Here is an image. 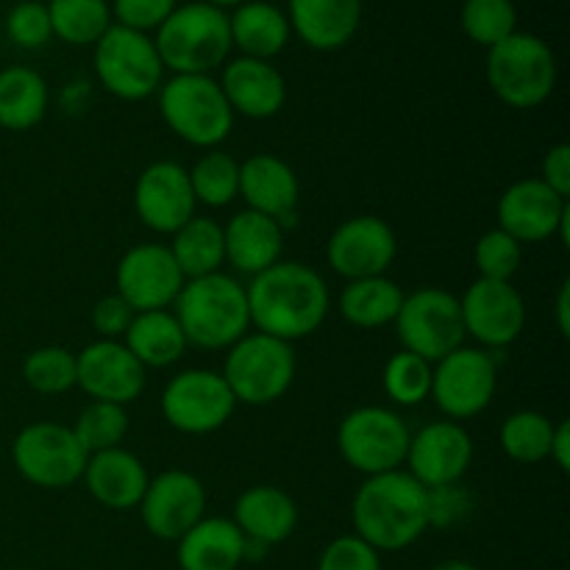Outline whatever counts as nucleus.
<instances>
[{
	"label": "nucleus",
	"instance_id": "46",
	"mask_svg": "<svg viewBox=\"0 0 570 570\" xmlns=\"http://www.w3.org/2000/svg\"><path fill=\"white\" fill-rule=\"evenodd\" d=\"M540 181L546 184V187L554 189L560 198L568 200L570 195V145L560 142L554 145V148H549V154H546L543 159V178Z\"/></svg>",
	"mask_w": 570,
	"mask_h": 570
},
{
	"label": "nucleus",
	"instance_id": "25",
	"mask_svg": "<svg viewBox=\"0 0 570 570\" xmlns=\"http://www.w3.org/2000/svg\"><path fill=\"white\" fill-rule=\"evenodd\" d=\"M83 482L98 504L109 510H134L148 490V471L142 462L126 449L98 451L87 460Z\"/></svg>",
	"mask_w": 570,
	"mask_h": 570
},
{
	"label": "nucleus",
	"instance_id": "13",
	"mask_svg": "<svg viewBox=\"0 0 570 570\" xmlns=\"http://www.w3.org/2000/svg\"><path fill=\"white\" fill-rule=\"evenodd\" d=\"M234 401L226 379L215 371H184L161 393V415L181 434H209L226 426Z\"/></svg>",
	"mask_w": 570,
	"mask_h": 570
},
{
	"label": "nucleus",
	"instance_id": "29",
	"mask_svg": "<svg viewBox=\"0 0 570 570\" xmlns=\"http://www.w3.org/2000/svg\"><path fill=\"white\" fill-rule=\"evenodd\" d=\"M228 28H232V45H237L248 59L262 61H271L273 56L282 53L293 33L287 14L267 0H248L237 6L234 14H228Z\"/></svg>",
	"mask_w": 570,
	"mask_h": 570
},
{
	"label": "nucleus",
	"instance_id": "35",
	"mask_svg": "<svg viewBox=\"0 0 570 570\" xmlns=\"http://www.w3.org/2000/svg\"><path fill=\"white\" fill-rule=\"evenodd\" d=\"M551 438H554V423L532 410L515 412L501 426V449L521 465H538L549 460Z\"/></svg>",
	"mask_w": 570,
	"mask_h": 570
},
{
	"label": "nucleus",
	"instance_id": "36",
	"mask_svg": "<svg viewBox=\"0 0 570 570\" xmlns=\"http://www.w3.org/2000/svg\"><path fill=\"white\" fill-rule=\"evenodd\" d=\"M460 22L471 42L490 50L518 31V9L512 0H465Z\"/></svg>",
	"mask_w": 570,
	"mask_h": 570
},
{
	"label": "nucleus",
	"instance_id": "26",
	"mask_svg": "<svg viewBox=\"0 0 570 570\" xmlns=\"http://www.w3.org/2000/svg\"><path fill=\"white\" fill-rule=\"evenodd\" d=\"M234 523L243 532V538L256 540L262 546L284 543L295 532L298 510L295 501L284 490L271 484H256L248 488L234 504Z\"/></svg>",
	"mask_w": 570,
	"mask_h": 570
},
{
	"label": "nucleus",
	"instance_id": "22",
	"mask_svg": "<svg viewBox=\"0 0 570 570\" xmlns=\"http://www.w3.org/2000/svg\"><path fill=\"white\" fill-rule=\"evenodd\" d=\"M239 195L248 209L284 226V223H293L295 209H298V176L278 156L256 154L239 165Z\"/></svg>",
	"mask_w": 570,
	"mask_h": 570
},
{
	"label": "nucleus",
	"instance_id": "19",
	"mask_svg": "<svg viewBox=\"0 0 570 570\" xmlns=\"http://www.w3.org/2000/svg\"><path fill=\"white\" fill-rule=\"evenodd\" d=\"M76 384L92 401L131 404L145 387V367L117 340H98L76 356Z\"/></svg>",
	"mask_w": 570,
	"mask_h": 570
},
{
	"label": "nucleus",
	"instance_id": "48",
	"mask_svg": "<svg viewBox=\"0 0 570 570\" xmlns=\"http://www.w3.org/2000/svg\"><path fill=\"white\" fill-rule=\"evenodd\" d=\"M554 312H557V328H560L562 337H568L570 334V282H562Z\"/></svg>",
	"mask_w": 570,
	"mask_h": 570
},
{
	"label": "nucleus",
	"instance_id": "15",
	"mask_svg": "<svg viewBox=\"0 0 570 570\" xmlns=\"http://www.w3.org/2000/svg\"><path fill=\"white\" fill-rule=\"evenodd\" d=\"M568 200L560 198L551 187H546L540 178L512 184L499 200V228L515 237L521 245L560 237L568 248Z\"/></svg>",
	"mask_w": 570,
	"mask_h": 570
},
{
	"label": "nucleus",
	"instance_id": "39",
	"mask_svg": "<svg viewBox=\"0 0 570 570\" xmlns=\"http://www.w3.org/2000/svg\"><path fill=\"white\" fill-rule=\"evenodd\" d=\"M22 379L42 395H59L76 387V354L59 345L37 348L22 362Z\"/></svg>",
	"mask_w": 570,
	"mask_h": 570
},
{
	"label": "nucleus",
	"instance_id": "40",
	"mask_svg": "<svg viewBox=\"0 0 570 570\" xmlns=\"http://www.w3.org/2000/svg\"><path fill=\"white\" fill-rule=\"evenodd\" d=\"M384 393L404 406L426 401L432 395V362L410 351L395 354L384 367Z\"/></svg>",
	"mask_w": 570,
	"mask_h": 570
},
{
	"label": "nucleus",
	"instance_id": "44",
	"mask_svg": "<svg viewBox=\"0 0 570 570\" xmlns=\"http://www.w3.org/2000/svg\"><path fill=\"white\" fill-rule=\"evenodd\" d=\"M176 9V0H115L111 3V20L131 31L148 33L156 31Z\"/></svg>",
	"mask_w": 570,
	"mask_h": 570
},
{
	"label": "nucleus",
	"instance_id": "49",
	"mask_svg": "<svg viewBox=\"0 0 570 570\" xmlns=\"http://www.w3.org/2000/svg\"><path fill=\"white\" fill-rule=\"evenodd\" d=\"M432 570H479L476 566H471V562H462V560H449V562H440L438 568Z\"/></svg>",
	"mask_w": 570,
	"mask_h": 570
},
{
	"label": "nucleus",
	"instance_id": "9",
	"mask_svg": "<svg viewBox=\"0 0 570 570\" xmlns=\"http://www.w3.org/2000/svg\"><path fill=\"white\" fill-rule=\"evenodd\" d=\"M395 328L404 351L423 356L426 362H440L451 351L462 348L465 323H462L460 298L449 289L423 287L404 295Z\"/></svg>",
	"mask_w": 570,
	"mask_h": 570
},
{
	"label": "nucleus",
	"instance_id": "31",
	"mask_svg": "<svg viewBox=\"0 0 570 570\" xmlns=\"http://www.w3.org/2000/svg\"><path fill=\"white\" fill-rule=\"evenodd\" d=\"M48 111V83L31 67H6L0 72V128L28 131Z\"/></svg>",
	"mask_w": 570,
	"mask_h": 570
},
{
	"label": "nucleus",
	"instance_id": "16",
	"mask_svg": "<svg viewBox=\"0 0 570 570\" xmlns=\"http://www.w3.org/2000/svg\"><path fill=\"white\" fill-rule=\"evenodd\" d=\"M465 334L488 348H507L527 326V304L512 282L479 278L460 301Z\"/></svg>",
	"mask_w": 570,
	"mask_h": 570
},
{
	"label": "nucleus",
	"instance_id": "41",
	"mask_svg": "<svg viewBox=\"0 0 570 570\" xmlns=\"http://www.w3.org/2000/svg\"><path fill=\"white\" fill-rule=\"evenodd\" d=\"M473 262H476L479 278L488 282H512L523 262V245L515 237H510L501 228L482 234L473 248Z\"/></svg>",
	"mask_w": 570,
	"mask_h": 570
},
{
	"label": "nucleus",
	"instance_id": "20",
	"mask_svg": "<svg viewBox=\"0 0 570 570\" xmlns=\"http://www.w3.org/2000/svg\"><path fill=\"white\" fill-rule=\"evenodd\" d=\"M195 195L189 173L176 161H156L145 167L134 187V209L139 220L156 234H176L195 217Z\"/></svg>",
	"mask_w": 570,
	"mask_h": 570
},
{
	"label": "nucleus",
	"instance_id": "43",
	"mask_svg": "<svg viewBox=\"0 0 570 570\" xmlns=\"http://www.w3.org/2000/svg\"><path fill=\"white\" fill-rule=\"evenodd\" d=\"M317 570H382V560H379V551L365 540L356 534H345L326 546Z\"/></svg>",
	"mask_w": 570,
	"mask_h": 570
},
{
	"label": "nucleus",
	"instance_id": "47",
	"mask_svg": "<svg viewBox=\"0 0 570 570\" xmlns=\"http://www.w3.org/2000/svg\"><path fill=\"white\" fill-rule=\"evenodd\" d=\"M549 460H554L560 471H566V473L570 471V423L568 421H560L554 426Z\"/></svg>",
	"mask_w": 570,
	"mask_h": 570
},
{
	"label": "nucleus",
	"instance_id": "7",
	"mask_svg": "<svg viewBox=\"0 0 570 570\" xmlns=\"http://www.w3.org/2000/svg\"><path fill=\"white\" fill-rule=\"evenodd\" d=\"M220 376L226 379L237 404L267 406L282 399L293 384L295 351L271 334H245L228 351Z\"/></svg>",
	"mask_w": 570,
	"mask_h": 570
},
{
	"label": "nucleus",
	"instance_id": "38",
	"mask_svg": "<svg viewBox=\"0 0 570 570\" xmlns=\"http://www.w3.org/2000/svg\"><path fill=\"white\" fill-rule=\"evenodd\" d=\"M70 429L78 443H81V449L92 456L98 451L120 449L122 438L128 432V415L120 404L92 401Z\"/></svg>",
	"mask_w": 570,
	"mask_h": 570
},
{
	"label": "nucleus",
	"instance_id": "12",
	"mask_svg": "<svg viewBox=\"0 0 570 570\" xmlns=\"http://www.w3.org/2000/svg\"><path fill=\"white\" fill-rule=\"evenodd\" d=\"M432 367V395L434 404L451 421H465L490 406L499 384L495 360L488 351L456 348Z\"/></svg>",
	"mask_w": 570,
	"mask_h": 570
},
{
	"label": "nucleus",
	"instance_id": "1",
	"mask_svg": "<svg viewBox=\"0 0 570 570\" xmlns=\"http://www.w3.org/2000/svg\"><path fill=\"white\" fill-rule=\"evenodd\" d=\"M250 323L262 334L293 343L309 337L328 315V289L321 273L301 262H276L245 289Z\"/></svg>",
	"mask_w": 570,
	"mask_h": 570
},
{
	"label": "nucleus",
	"instance_id": "32",
	"mask_svg": "<svg viewBox=\"0 0 570 570\" xmlns=\"http://www.w3.org/2000/svg\"><path fill=\"white\" fill-rule=\"evenodd\" d=\"M176 259L178 271L187 278H204L212 273H220L223 259H226V243H223V226H217L212 217H193L184 223L173 243L167 245Z\"/></svg>",
	"mask_w": 570,
	"mask_h": 570
},
{
	"label": "nucleus",
	"instance_id": "11",
	"mask_svg": "<svg viewBox=\"0 0 570 570\" xmlns=\"http://www.w3.org/2000/svg\"><path fill=\"white\" fill-rule=\"evenodd\" d=\"M14 468L26 482L45 490H61L83 479L89 454L81 449L72 429L59 423H31L11 445Z\"/></svg>",
	"mask_w": 570,
	"mask_h": 570
},
{
	"label": "nucleus",
	"instance_id": "33",
	"mask_svg": "<svg viewBox=\"0 0 570 570\" xmlns=\"http://www.w3.org/2000/svg\"><path fill=\"white\" fill-rule=\"evenodd\" d=\"M401 304H404V293L399 284L384 276L348 282V287L340 295V312L356 328H382L395 323Z\"/></svg>",
	"mask_w": 570,
	"mask_h": 570
},
{
	"label": "nucleus",
	"instance_id": "34",
	"mask_svg": "<svg viewBox=\"0 0 570 570\" xmlns=\"http://www.w3.org/2000/svg\"><path fill=\"white\" fill-rule=\"evenodd\" d=\"M48 17L53 37L67 45H95L115 26L106 0H50Z\"/></svg>",
	"mask_w": 570,
	"mask_h": 570
},
{
	"label": "nucleus",
	"instance_id": "8",
	"mask_svg": "<svg viewBox=\"0 0 570 570\" xmlns=\"http://www.w3.org/2000/svg\"><path fill=\"white\" fill-rule=\"evenodd\" d=\"M95 72L120 100H142L161 87L165 65L148 33L111 26L95 42Z\"/></svg>",
	"mask_w": 570,
	"mask_h": 570
},
{
	"label": "nucleus",
	"instance_id": "4",
	"mask_svg": "<svg viewBox=\"0 0 570 570\" xmlns=\"http://www.w3.org/2000/svg\"><path fill=\"white\" fill-rule=\"evenodd\" d=\"M154 45L161 65L176 76H209L234 48L228 14L204 0L176 6L173 14L156 28Z\"/></svg>",
	"mask_w": 570,
	"mask_h": 570
},
{
	"label": "nucleus",
	"instance_id": "30",
	"mask_svg": "<svg viewBox=\"0 0 570 570\" xmlns=\"http://www.w3.org/2000/svg\"><path fill=\"white\" fill-rule=\"evenodd\" d=\"M122 337H126L122 345L137 356L145 371L173 365V362L181 360L189 345L176 315L167 309L137 312Z\"/></svg>",
	"mask_w": 570,
	"mask_h": 570
},
{
	"label": "nucleus",
	"instance_id": "21",
	"mask_svg": "<svg viewBox=\"0 0 570 570\" xmlns=\"http://www.w3.org/2000/svg\"><path fill=\"white\" fill-rule=\"evenodd\" d=\"M204 484L187 471H167L156 476L139 501L145 529L159 540H181L204 518Z\"/></svg>",
	"mask_w": 570,
	"mask_h": 570
},
{
	"label": "nucleus",
	"instance_id": "27",
	"mask_svg": "<svg viewBox=\"0 0 570 570\" xmlns=\"http://www.w3.org/2000/svg\"><path fill=\"white\" fill-rule=\"evenodd\" d=\"M223 243H226V259L239 273L259 276L262 271L276 265L278 256H282L284 228L259 212L245 209L234 215L228 226L223 228Z\"/></svg>",
	"mask_w": 570,
	"mask_h": 570
},
{
	"label": "nucleus",
	"instance_id": "50",
	"mask_svg": "<svg viewBox=\"0 0 570 570\" xmlns=\"http://www.w3.org/2000/svg\"><path fill=\"white\" fill-rule=\"evenodd\" d=\"M204 3H212V6H217V9H237V6H243V3H248V0H204Z\"/></svg>",
	"mask_w": 570,
	"mask_h": 570
},
{
	"label": "nucleus",
	"instance_id": "10",
	"mask_svg": "<svg viewBox=\"0 0 570 570\" xmlns=\"http://www.w3.org/2000/svg\"><path fill=\"white\" fill-rule=\"evenodd\" d=\"M410 429L384 406H362L348 412L337 429V449L354 471L365 476L399 471L410 451Z\"/></svg>",
	"mask_w": 570,
	"mask_h": 570
},
{
	"label": "nucleus",
	"instance_id": "2",
	"mask_svg": "<svg viewBox=\"0 0 570 570\" xmlns=\"http://www.w3.org/2000/svg\"><path fill=\"white\" fill-rule=\"evenodd\" d=\"M356 538L376 551H401L432 527L429 490L412 473L367 476L354 495Z\"/></svg>",
	"mask_w": 570,
	"mask_h": 570
},
{
	"label": "nucleus",
	"instance_id": "23",
	"mask_svg": "<svg viewBox=\"0 0 570 570\" xmlns=\"http://www.w3.org/2000/svg\"><path fill=\"white\" fill-rule=\"evenodd\" d=\"M220 89L234 115L250 117V120H267L278 115L287 100V83L282 72L271 61L248 59V56L228 61Z\"/></svg>",
	"mask_w": 570,
	"mask_h": 570
},
{
	"label": "nucleus",
	"instance_id": "14",
	"mask_svg": "<svg viewBox=\"0 0 570 570\" xmlns=\"http://www.w3.org/2000/svg\"><path fill=\"white\" fill-rule=\"evenodd\" d=\"M187 278L178 271L167 245L142 243L126 250L117 262L115 284L117 295L131 306L134 312L167 309L181 293Z\"/></svg>",
	"mask_w": 570,
	"mask_h": 570
},
{
	"label": "nucleus",
	"instance_id": "24",
	"mask_svg": "<svg viewBox=\"0 0 570 570\" xmlns=\"http://www.w3.org/2000/svg\"><path fill=\"white\" fill-rule=\"evenodd\" d=\"M287 9L289 31L326 53L348 45L362 22V0H289Z\"/></svg>",
	"mask_w": 570,
	"mask_h": 570
},
{
	"label": "nucleus",
	"instance_id": "28",
	"mask_svg": "<svg viewBox=\"0 0 570 570\" xmlns=\"http://www.w3.org/2000/svg\"><path fill=\"white\" fill-rule=\"evenodd\" d=\"M245 562V538L228 518H200L178 540L181 570H237Z\"/></svg>",
	"mask_w": 570,
	"mask_h": 570
},
{
	"label": "nucleus",
	"instance_id": "6",
	"mask_svg": "<svg viewBox=\"0 0 570 570\" xmlns=\"http://www.w3.org/2000/svg\"><path fill=\"white\" fill-rule=\"evenodd\" d=\"M159 111L170 131L195 148H215L234 126L232 106L212 76H173L159 89Z\"/></svg>",
	"mask_w": 570,
	"mask_h": 570
},
{
	"label": "nucleus",
	"instance_id": "42",
	"mask_svg": "<svg viewBox=\"0 0 570 570\" xmlns=\"http://www.w3.org/2000/svg\"><path fill=\"white\" fill-rule=\"evenodd\" d=\"M6 31L9 39L20 48H42L50 37H53V28H50L48 6L39 3V0H22L6 17Z\"/></svg>",
	"mask_w": 570,
	"mask_h": 570
},
{
	"label": "nucleus",
	"instance_id": "3",
	"mask_svg": "<svg viewBox=\"0 0 570 570\" xmlns=\"http://www.w3.org/2000/svg\"><path fill=\"white\" fill-rule=\"evenodd\" d=\"M173 304L184 337L198 348H232L250 326L245 287L226 273L189 278Z\"/></svg>",
	"mask_w": 570,
	"mask_h": 570
},
{
	"label": "nucleus",
	"instance_id": "5",
	"mask_svg": "<svg viewBox=\"0 0 570 570\" xmlns=\"http://www.w3.org/2000/svg\"><path fill=\"white\" fill-rule=\"evenodd\" d=\"M488 81L499 100L512 109H534L557 87V59L534 33L515 31L490 48Z\"/></svg>",
	"mask_w": 570,
	"mask_h": 570
},
{
	"label": "nucleus",
	"instance_id": "18",
	"mask_svg": "<svg viewBox=\"0 0 570 570\" xmlns=\"http://www.w3.org/2000/svg\"><path fill=\"white\" fill-rule=\"evenodd\" d=\"M473 460V440L456 421H438L423 426L410 440L406 465L426 490L451 488L465 476Z\"/></svg>",
	"mask_w": 570,
	"mask_h": 570
},
{
	"label": "nucleus",
	"instance_id": "17",
	"mask_svg": "<svg viewBox=\"0 0 570 570\" xmlns=\"http://www.w3.org/2000/svg\"><path fill=\"white\" fill-rule=\"evenodd\" d=\"M395 234L382 217L360 215L345 220L328 239V265L348 282L384 276L395 259Z\"/></svg>",
	"mask_w": 570,
	"mask_h": 570
},
{
	"label": "nucleus",
	"instance_id": "45",
	"mask_svg": "<svg viewBox=\"0 0 570 570\" xmlns=\"http://www.w3.org/2000/svg\"><path fill=\"white\" fill-rule=\"evenodd\" d=\"M134 315H137V312H134L131 306H128L126 301L120 298V295H117V293L106 295V298H100L98 304H95L92 328L104 340H117V337H122V334L128 332Z\"/></svg>",
	"mask_w": 570,
	"mask_h": 570
},
{
	"label": "nucleus",
	"instance_id": "37",
	"mask_svg": "<svg viewBox=\"0 0 570 570\" xmlns=\"http://www.w3.org/2000/svg\"><path fill=\"white\" fill-rule=\"evenodd\" d=\"M195 200L206 206H228L239 195V161L223 150L200 156L189 173Z\"/></svg>",
	"mask_w": 570,
	"mask_h": 570
}]
</instances>
